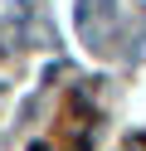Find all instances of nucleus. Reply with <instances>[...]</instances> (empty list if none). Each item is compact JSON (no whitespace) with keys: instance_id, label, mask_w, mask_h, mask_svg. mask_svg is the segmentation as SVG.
Wrapping results in <instances>:
<instances>
[{"instance_id":"f257e3e1","label":"nucleus","mask_w":146,"mask_h":151,"mask_svg":"<svg viewBox=\"0 0 146 151\" xmlns=\"http://www.w3.org/2000/svg\"><path fill=\"white\" fill-rule=\"evenodd\" d=\"M117 15V5L112 0H83L78 5V29L88 34V39H102V24Z\"/></svg>"},{"instance_id":"f03ea898","label":"nucleus","mask_w":146,"mask_h":151,"mask_svg":"<svg viewBox=\"0 0 146 151\" xmlns=\"http://www.w3.org/2000/svg\"><path fill=\"white\" fill-rule=\"evenodd\" d=\"M132 151H146V137H136V141H132Z\"/></svg>"},{"instance_id":"7ed1b4c3","label":"nucleus","mask_w":146,"mask_h":151,"mask_svg":"<svg viewBox=\"0 0 146 151\" xmlns=\"http://www.w3.org/2000/svg\"><path fill=\"white\" fill-rule=\"evenodd\" d=\"M0 98H5V83H0Z\"/></svg>"}]
</instances>
